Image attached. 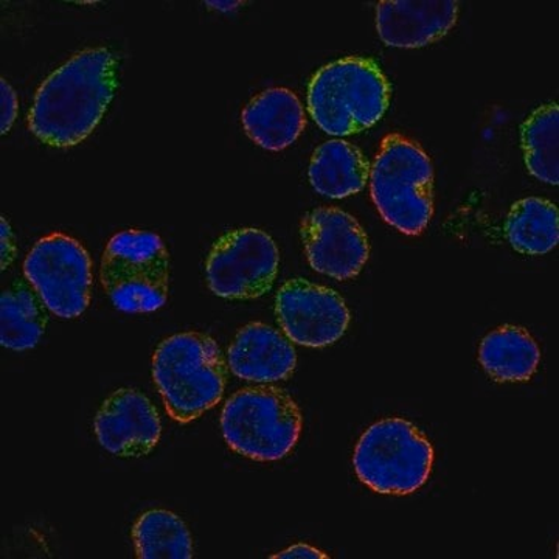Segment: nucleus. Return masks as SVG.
Masks as SVG:
<instances>
[{
    "label": "nucleus",
    "mask_w": 559,
    "mask_h": 559,
    "mask_svg": "<svg viewBox=\"0 0 559 559\" xmlns=\"http://www.w3.org/2000/svg\"><path fill=\"white\" fill-rule=\"evenodd\" d=\"M119 61L108 49H90L70 58L40 84L28 130L49 146L79 145L98 127L116 95Z\"/></svg>",
    "instance_id": "f257e3e1"
},
{
    "label": "nucleus",
    "mask_w": 559,
    "mask_h": 559,
    "mask_svg": "<svg viewBox=\"0 0 559 559\" xmlns=\"http://www.w3.org/2000/svg\"><path fill=\"white\" fill-rule=\"evenodd\" d=\"M226 377V359L209 334H175L154 352V384L168 415L180 425L202 417L223 400Z\"/></svg>",
    "instance_id": "f03ea898"
},
{
    "label": "nucleus",
    "mask_w": 559,
    "mask_h": 559,
    "mask_svg": "<svg viewBox=\"0 0 559 559\" xmlns=\"http://www.w3.org/2000/svg\"><path fill=\"white\" fill-rule=\"evenodd\" d=\"M390 103V84L378 62L342 58L323 66L308 84V110L320 130L344 138L369 130Z\"/></svg>",
    "instance_id": "7ed1b4c3"
},
{
    "label": "nucleus",
    "mask_w": 559,
    "mask_h": 559,
    "mask_svg": "<svg viewBox=\"0 0 559 559\" xmlns=\"http://www.w3.org/2000/svg\"><path fill=\"white\" fill-rule=\"evenodd\" d=\"M371 201L381 218L417 237L433 216V165L414 140L390 134L370 168Z\"/></svg>",
    "instance_id": "20e7f679"
},
{
    "label": "nucleus",
    "mask_w": 559,
    "mask_h": 559,
    "mask_svg": "<svg viewBox=\"0 0 559 559\" xmlns=\"http://www.w3.org/2000/svg\"><path fill=\"white\" fill-rule=\"evenodd\" d=\"M221 430L231 451L257 462H275L296 448L301 414L288 393L270 385L246 388L224 404Z\"/></svg>",
    "instance_id": "39448f33"
},
{
    "label": "nucleus",
    "mask_w": 559,
    "mask_h": 559,
    "mask_svg": "<svg viewBox=\"0 0 559 559\" xmlns=\"http://www.w3.org/2000/svg\"><path fill=\"white\" fill-rule=\"evenodd\" d=\"M433 459L432 444L417 426L403 418H385L362 433L353 466L371 491L406 496L428 481Z\"/></svg>",
    "instance_id": "423d86ee"
},
{
    "label": "nucleus",
    "mask_w": 559,
    "mask_h": 559,
    "mask_svg": "<svg viewBox=\"0 0 559 559\" xmlns=\"http://www.w3.org/2000/svg\"><path fill=\"white\" fill-rule=\"evenodd\" d=\"M100 278L117 310L140 314L164 307L170 290V255L151 231L114 235L103 253Z\"/></svg>",
    "instance_id": "0eeeda50"
},
{
    "label": "nucleus",
    "mask_w": 559,
    "mask_h": 559,
    "mask_svg": "<svg viewBox=\"0 0 559 559\" xmlns=\"http://www.w3.org/2000/svg\"><path fill=\"white\" fill-rule=\"evenodd\" d=\"M24 275L58 318H80L90 307L91 257L81 242L68 235L40 238L24 261Z\"/></svg>",
    "instance_id": "6e6552de"
},
{
    "label": "nucleus",
    "mask_w": 559,
    "mask_h": 559,
    "mask_svg": "<svg viewBox=\"0 0 559 559\" xmlns=\"http://www.w3.org/2000/svg\"><path fill=\"white\" fill-rule=\"evenodd\" d=\"M280 253L266 231L237 229L223 235L210 250L207 285L223 299H257L271 290L277 278Z\"/></svg>",
    "instance_id": "1a4fd4ad"
},
{
    "label": "nucleus",
    "mask_w": 559,
    "mask_h": 559,
    "mask_svg": "<svg viewBox=\"0 0 559 559\" xmlns=\"http://www.w3.org/2000/svg\"><path fill=\"white\" fill-rule=\"evenodd\" d=\"M275 316L283 333L294 344L305 347H329L344 336L349 311L336 290L293 278L275 297Z\"/></svg>",
    "instance_id": "9d476101"
},
{
    "label": "nucleus",
    "mask_w": 559,
    "mask_h": 559,
    "mask_svg": "<svg viewBox=\"0 0 559 559\" xmlns=\"http://www.w3.org/2000/svg\"><path fill=\"white\" fill-rule=\"evenodd\" d=\"M300 235L307 259L319 274L336 280L355 278L369 260V238L358 221L344 210H311L301 219Z\"/></svg>",
    "instance_id": "9b49d317"
},
{
    "label": "nucleus",
    "mask_w": 559,
    "mask_h": 559,
    "mask_svg": "<svg viewBox=\"0 0 559 559\" xmlns=\"http://www.w3.org/2000/svg\"><path fill=\"white\" fill-rule=\"evenodd\" d=\"M103 450L123 459L148 455L159 443L162 425L156 407L139 390H116L105 400L94 423Z\"/></svg>",
    "instance_id": "f8f14e48"
},
{
    "label": "nucleus",
    "mask_w": 559,
    "mask_h": 559,
    "mask_svg": "<svg viewBox=\"0 0 559 559\" xmlns=\"http://www.w3.org/2000/svg\"><path fill=\"white\" fill-rule=\"evenodd\" d=\"M459 17L454 0H384L378 3V35L390 47L417 49L448 35Z\"/></svg>",
    "instance_id": "ddd939ff"
},
{
    "label": "nucleus",
    "mask_w": 559,
    "mask_h": 559,
    "mask_svg": "<svg viewBox=\"0 0 559 559\" xmlns=\"http://www.w3.org/2000/svg\"><path fill=\"white\" fill-rule=\"evenodd\" d=\"M227 358L235 377L266 384L288 380L297 366L293 342L285 333L260 322L249 323L238 331Z\"/></svg>",
    "instance_id": "4468645a"
},
{
    "label": "nucleus",
    "mask_w": 559,
    "mask_h": 559,
    "mask_svg": "<svg viewBox=\"0 0 559 559\" xmlns=\"http://www.w3.org/2000/svg\"><path fill=\"white\" fill-rule=\"evenodd\" d=\"M241 121L249 139L267 151L288 148L307 127L299 97L285 87L253 97L242 109Z\"/></svg>",
    "instance_id": "2eb2a0df"
},
{
    "label": "nucleus",
    "mask_w": 559,
    "mask_h": 559,
    "mask_svg": "<svg viewBox=\"0 0 559 559\" xmlns=\"http://www.w3.org/2000/svg\"><path fill=\"white\" fill-rule=\"evenodd\" d=\"M310 182L319 194L333 200L352 197L366 187L370 165L359 148L344 140H329L312 154Z\"/></svg>",
    "instance_id": "dca6fc26"
},
{
    "label": "nucleus",
    "mask_w": 559,
    "mask_h": 559,
    "mask_svg": "<svg viewBox=\"0 0 559 559\" xmlns=\"http://www.w3.org/2000/svg\"><path fill=\"white\" fill-rule=\"evenodd\" d=\"M479 360L492 380L525 382L538 370L540 349L527 330L503 325L484 337Z\"/></svg>",
    "instance_id": "f3484780"
},
{
    "label": "nucleus",
    "mask_w": 559,
    "mask_h": 559,
    "mask_svg": "<svg viewBox=\"0 0 559 559\" xmlns=\"http://www.w3.org/2000/svg\"><path fill=\"white\" fill-rule=\"evenodd\" d=\"M43 299L27 280L17 278L0 297V342L14 352L38 345L49 316Z\"/></svg>",
    "instance_id": "a211bd4d"
},
{
    "label": "nucleus",
    "mask_w": 559,
    "mask_h": 559,
    "mask_svg": "<svg viewBox=\"0 0 559 559\" xmlns=\"http://www.w3.org/2000/svg\"><path fill=\"white\" fill-rule=\"evenodd\" d=\"M511 248L524 255H546L559 241L558 209L540 198H525L511 207L506 223Z\"/></svg>",
    "instance_id": "6ab92c4d"
},
{
    "label": "nucleus",
    "mask_w": 559,
    "mask_h": 559,
    "mask_svg": "<svg viewBox=\"0 0 559 559\" xmlns=\"http://www.w3.org/2000/svg\"><path fill=\"white\" fill-rule=\"evenodd\" d=\"M135 554L142 559H191L193 540L187 525L167 510L140 514L132 527Z\"/></svg>",
    "instance_id": "aec40b11"
},
{
    "label": "nucleus",
    "mask_w": 559,
    "mask_h": 559,
    "mask_svg": "<svg viewBox=\"0 0 559 559\" xmlns=\"http://www.w3.org/2000/svg\"><path fill=\"white\" fill-rule=\"evenodd\" d=\"M525 165L536 179L558 186L559 182V108L544 105L521 128Z\"/></svg>",
    "instance_id": "412c9836"
},
{
    "label": "nucleus",
    "mask_w": 559,
    "mask_h": 559,
    "mask_svg": "<svg viewBox=\"0 0 559 559\" xmlns=\"http://www.w3.org/2000/svg\"><path fill=\"white\" fill-rule=\"evenodd\" d=\"M0 132L7 134L17 117V97L7 80H0Z\"/></svg>",
    "instance_id": "4be33fe9"
},
{
    "label": "nucleus",
    "mask_w": 559,
    "mask_h": 559,
    "mask_svg": "<svg viewBox=\"0 0 559 559\" xmlns=\"http://www.w3.org/2000/svg\"><path fill=\"white\" fill-rule=\"evenodd\" d=\"M0 224H2V230H0V235H2V245H0L2 246V271H5L16 257V245H14L13 231H11L7 219H0Z\"/></svg>",
    "instance_id": "5701e85b"
},
{
    "label": "nucleus",
    "mask_w": 559,
    "mask_h": 559,
    "mask_svg": "<svg viewBox=\"0 0 559 559\" xmlns=\"http://www.w3.org/2000/svg\"><path fill=\"white\" fill-rule=\"evenodd\" d=\"M271 558L293 559V558H314L326 559L329 555L323 554L314 547L307 546V544H297V546L289 547V549L280 551V554L272 555Z\"/></svg>",
    "instance_id": "b1692460"
},
{
    "label": "nucleus",
    "mask_w": 559,
    "mask_h": 559,
    "mask_svg": "<svg viewBox=\"0 0 559 559\" xmlns=\"http://www.w3.org/2000/svg\"><path fill=\"white\" fill-rule=\"evenodd\" d=\"M207 5H213L215 9L229 11L235 7L240 5V2H207Z\"/></svg>",
    "instance_id": "393cba45"
}]
</instances>
